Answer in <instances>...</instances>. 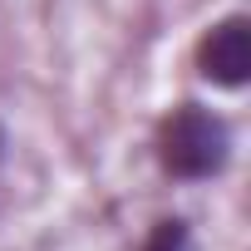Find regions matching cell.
I'll return each instance as SVG.
<instances>
[{
    "instance_id": "6da1fadb",
    "label": "cell",
    "mask_w": 251,
    "mask_h": 251,
    "mask_svg": "<svg viewBox=\"0 0 251 251\" xmlns=\"http://www.w3.org/2000/svg\"><path fill=\"white\" fill-rule=\"evenodd\" d=\"M158 163L177 182L217 177L231 163V128H226V118L202 108V103H177L158 123Z\"/></svg>"
},
{
    "instance_id": "7a4b0ae2",
    "label": "cell",
    "mask_w": 251,
    "mask_h": 251,
    "mask_svg": "<svg viewBox=\"0 0 251 251\" xmlns=\"http://www.w3.org/2000/svg\"><path fill=\"white\" fill-rule=\"evenodd\" d=\"M197 69L217 89H241L251 79V20L226 15L197 40Z\"/></svg>"
},
{
    "instance_id": "3957f363",
    "label": "cell",
    "mask_w": 251,
    "mask_h": 251,
    "mask_svg": "<svg viewBox=\"0 0 251 251\" xmlns=\"http://www.w3.org/2000/svg\"><path fill=\"white\" fill-rule=\"evenodd\" d=\"M143 251H192V226H187L182 217H163V222L148 231Z\"/></svg>"
}]
</instances>
